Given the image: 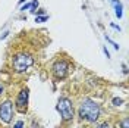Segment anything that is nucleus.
I'll list each match as a JSON object with an SVG mask.
<instances>
[{"label":"nucleus","instance_id":"nucleus-1","mask_svg":"<svg viewBox=\"0 0 129 128\" xmlns=\"http://www.w3.org/2000/svg\"><path fill=\"white\" fill-rule=\"evenodd\" d=\"M100 104L94 102L92 99H84L82 103L79 104V109H78V115L82 121H87V122H95L100 118Z\"/></svg>","mask_w":129,"mask_h":128},{"label":"nucleus","instance_id":"nucleus-3","mask_svg":"<svg viewBox=\"0 0 129 128\" xmlns=\"http://www.w3.org/2000/svg\"><path fill=\"white\" fill-rule=\"evenodd\" d=\"M56 109H57V112L60 113L63 122H68V121L73 119L75 111H73V104H72V100H71V99H68V97H60V99L57 100Z\"/></svg>","mask_w":129,"mask_h":128},{"label":"nucleus","instance_id":"nucleus-5","mask_svg":"<svg viewBox=\"0 0 129 128\" xmlns=\"http://www.w3.org/2000/svg\"><path fill=\"white\" fill-rule=\"evenodd\" d=\"M28 100H29V91L28 88H22L18 96H16V100H15V108L18 112L21 113H25L28 111Z\"/></svg>","mask_w":129,"mask_h":128},{"label":"nucleus","instance_id":"nucleus-9","mask_svg":"<svg viewBox=\"0 0 129 128\" xmlns=\"http://www.w3.org/2000/svg\"><path fill=\"white\" fill-rule=\"evenodd\" d=\"M47 19H48L47 15H44V16H37V18H35V22H44V21H47Z\"/></svg>","mask_w":129,"mask_h":128},{"label":"nucleus","instance_id":"nucleus-6","mask_svg":"<svg viewBox=\"0 0 129 128\" xmlns=\"http://www.w3.org/2000/svg\"><path fill=\"white\" fill-rule=\"evenodd\" d=\"M13 116V103L10 100H5L0 103V121L3 124H9Z\"/></svg>","mask_w":129,"mask_h":128},{"label":"nucleus","instance_id":"nucleus-10","mask_svg":"<svg viewBox=\"0 0 129 128\" xmlns=\"http://www.w3.org/2000/svg\"><path fill=\"white\" fill-rule=\"evenodd\" d=\"M106 40L109 41V43H110V44H112L113 47L116 49V50H117V49H119V44H117V43H114V41H112V40H110V38H109V37H107V35H106Z\"/></svg>","mask_w":129,"mask_h":128},{"label":"nucleus","instance_id":"nucleus-7","mask_svg":"<svg viewBox=\"0 0 129 128\" xmlns=\"http://www.w3.org/2000/svg\"><path fill=\"white\" fill-rule=\"evenodd\" d=\"M112 3H113V6H114V10H116V16L120 19L122 18V3L120 2H117V0H112Z\"/></svg>","mask_w":129,"mask_h":128},{"label":"nucleus","instance_id":"nucleus-8","mask_svg":"<svg viewBox=\"0 0 129 128\" xmlns=\"http://www.w3.org/2000/svg\"><path fill=\"white\" fill-rule=\"evenodd\" d=\"M120 127L122 128H129V119H128V118H123V119H122Z\"/></svg>","mask_w":129,"mask_h":128},{"label":"nucleus","instance_id":"nucleus-15","mask_svg":"<svg viewBox=\"0 0 129 128\" xmlns=\"http://www.w3.org/2000/svg\"><path fill=\"white\" fill-rule=\"evenodd\" d=\"M3 91H5V87H3V86L0 84V94H3Z\"/></svg>","mask_w":129,"mask_h":128},{"label":"nucleus","instance_id":"nucleus-16","mask_svg":"<svg viewBox=\"0 0 129 128\" xmlns=\"http://www.w3.org/2000/svg\"><path fill=\"white\" fill-rule=\"evenodd\" d=\"M24 2H25V0H19V3H24Z\"/></svg>","mask_w":129,"mask_h":128},{"label":"nucleus","instance_id":"nucleus-4","mask_svg":"<svg viewBox=\"0 0 129 128\" xmlns=\"http://www.w3.org/2000/svg\"><path fill=\"white\" fill-rule=\"evenodd\" d=\"M51 72H53V77L56 80H63L68 77V72H69V63L64 60V59H59L56 60L53 66H51Z\"/></svg>","mask_w":129,"mask_h":128},{"label":"nucleus","instance_id":"nucleus-11","mask_svg":"<svg viewBox=\"0 0 129 128\" xmlns=\"http://www.w3.org/2000/svg\"><path fill=\"white\" fill-rule=\"evenodd\" d=\"M120 103H122V99H117V97L113 99V104H114V106H119Z\"/></svg>","mask_w":129,"mask_h":128},{"label":"nucleus","instance_id":"nucleus-14","mask_svg":"<svg viewBox=\"0 0 129 128\" xmlns=\"http://www.w3.org/2000/svg\"><path fill=\"white\" fill-rule=\"evenodd\" d=\"M103 52H104V55H106V56H107V57H110V53H109V52H107V49H103Z\"/></svg>","mask_w":129,"mask_h":128},{"label":"nucleus","instance_id":"nucleus-12","mask_svg":"<svg viewBox=\"0 0 129 128\" xmlns=\"http://www.w3.org/2000/svg\"><path fill=\"white\" fill-rule=\"evenodd\" d=\"M13 128H24V122H22V121H18Z\"/></svg>","mask_w":129,"mask_h":128},{"label":"nucleus","instance_id":"nucleus-2","mask_svg":"<svg viewBox=\"0 0 129 128\" xmlns=\"http://www.w3.org/2000/svg\"><path fill=\"white\" fill-rule=\"evenodd\" d=\"M34 65V57L29 53H18L12 57V68L15 72H25Z\"/></svg>","mask_w":129,"mask_h":128},{"label":"nucleus","instance_id":"nucleus-13","mask_svg":"<svg viewBox=\"0 0 129 128\" xmlns=\"http://www.w3.org/2000/svg\"><path fill=\"white\" fill-rule=\"evenodd\" d=\"M97 128H110V125H109L107 122H103V124H100Z\"/></svg>","mask_w":129,"mask_h":128}]
</instances>
